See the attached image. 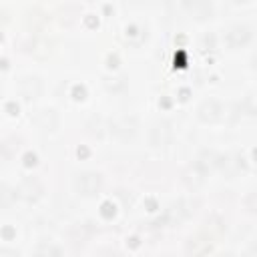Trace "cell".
Returning <instances> with one entry per match:
<instances>
[{
	"mask_svg": "<svg viewBox=\"0 0 257 257\" xmlns=\"http://www.w3.org/2000/svg\"><path fill=\"white\" fill-rule=\"evenodd\" d=\"M100 185H102V179L98 173H80L74 177V189L82 197L96 195L100 191Z\"/></svg>",
	"mask_w": 257,
	"mask_h": 257,
	"instance_id": "1",
	"label": "cell"
},
{
	"mask_svg": "<svg viewBox=\"0 0 257 257\" xmlns=\"http://www.w3.org/2000/svg\"><path fill=\"white\" fill-rule=\"evenodd\" d=\"M16 199V191L8 185H0V209H8Z\"/></svg>",
	"mask_w": 257,
	"mask_h": 257,
	"instance_id": "12",
	"label": "cell"
},
{
	"mask_svg": "<svg viewBox=\"0 0 257 257\" xmlns=\"http://www.w3.org/2000/svg\"><path fill=\"white\" fill-rule=\"evenodd\" d=\"M18 139L16 137H8V139H4L2 143H0V157L2 159H12L14 155H16V151H18Z\"/></svg>",
	"mask_w": 257,
	"mask_h": 257,
	"instance_id": "11",
	"label": "cell"
},
{
	"mask_svg": "<svg viewBox=\"0 0 257 257\" xmlns=\"http://www.w3.org/2000/svg\"><path fill=\"white\" fill-rule=\"evenodd\" d=\"M38 253H60V249H54V247H46V249H38Z\"/></svg>",
	"mask_w": 257,
	"mask_h": 257,
	"instance_id": "14",
	"label": "cell"
},
{
	"mask_svg": "<svg viewBox=\"0 0 257 257\" xmlns=\"http://www.w3.org/2000/svg\"><path fill=\"white\" fill-rule=\"evenodd\" d=\"M251 36H253V32H251L249 26H233V28L227 32L225 40H227L229 46L237 48V46H245V44L251 40Z\"/></svg>",
	"mask_w": 257,
	"mask_h": 257,
	"instance_id": "7",
	"label": "cell"
},
{
	"mask_svg": "<svg viewBox=\"0 0 257 257\" xmlns=\"http://www.w3.org/2000/svg\"><path fill=\"white\" fill-rule=\"evenodd\" d=\"M110 131H112V135H114L116 139L128 141V139H133L135 133H137V118H135V116H118V118L112 122Z\"/></svg>",
	"mask_w": 257,
	"mask_h": 257,
	"instance_id": "3",
	"label": "cell"
},
{
	"mask_svg": "<svg viewBox=\"0 0 257 257\" xmlns=\"http://www.w3.org/2000/svg\"><path fill=\"white\" fill-rule=\"evenodd\" d=\"M42 191H44L42 183L36 177H26V179L20 181V185L16 189V197H20L22 201L32 203V201H38L42 197Z\"/></svg>",
	"mask_w": 257,
	"mask_h": 257,
	"instance_id": "2",
	"label": "cell"
},
{
	"mask_svg": "<svg viewBox=\"0 0 257 257\" xmlns=\"http://www.w3.org/2000/svg\"><path fill=\"white\" fill-rule=\"evenodd\" d=\"M193 211H195V203H193V201H179V203L169 211V217L179 223V221L187 219Z\"/></svg>",
	"mask_w": 257,
	"mask_h": 257,
	"instance_id": "10",
	"label": "cell"
},
{
	"mask_svg": "<svg viewBox=\"0 0 257 257\" xmlns=\"http://www.w3.org/2000/svg\"><path fill=\"white\" fill-rule=\"evenodd\" d=\"M18 90H20V94H22L26 100H34V98L40 96V92H42V82H40V78H36V76H24V78H20V82H18Z\"/></svg>",
	"mask_w": 257,
	"mask_h": 257,
	"instance_id": "6",
	"label": "cell"
},
{
	"mask_svg": "<svg viewBox=\"0 0 257 257\" xmlns=\"http://www.w3.org/2000/svg\"><path fill=\"white\" fill-rule=\"evenodd\" d=\"M187 12L195 20H207L213 14V4L209 0H189L187 2Z\"/></svg>",
	"mask_w": 257,
	"mask_h": 257,
	"instance_id": "8",
	"label": "cell"
},
{
	"mask_svg": "<svg viewBox=\"0 0 257 257\" xmlns=\"http://www.w3.org/2000/svg\"><path fill=\"white\" fill-rule=\"evenodd\" d=\"M34 124L44 133H54L58 128V112L52 108H40L34 114Z\"/></svg>",
	"mask_w": 257,
	"mask_h": 257,
	"instance_id": "4",
	"label": "cell"
},
{
	"mask_svg": "<svg viewBox=\"0 0 257 257\" xmlns=\"http://www.w3.org/2000/svg\"><path fill=\"white\" fill-rule=\"evenodd\" d=\"M249 211H251V213H253V195H251V197H249Z\"/></svg>",
	"mask_w": 257,
	"mask_h": 257,
	"instance_id": "15",
	"label": "cell"
},
{
	"mask_svg": "<svg viewBox=\"0 0 257 257\" xmlns=\"http://www.w3.org/2000/svg\"><path fill=\"white\" fill-rule=\"evenodd\" d=\"M223 116V106L217 100H205L199 108V118L203 122H217Z\"/></svg>",
	"mask_w": 257,
	"mask_h": 257,
	"instance_id": "9",
	"label": "cell"
},
{
	"mask_svg": "<svg viewBox=\"0 0 257 257\" xmlns=\"http://www.w3.org/2000/svg\"><path fill=\"white\" fill-rule=\"evenodd\" d=\"M88 235H90L88 225H76V227L72 229V233H70V237H72L74 243H84V241L88 239Z\"/></svg>",
	"mask_w": 257,
	"mask_h": 257,
	"instance_id": "13",
	"label": "cell"
},
{
	"mask_svg": "<svg viewBox=\"0 0 257 257\" xmlns=\"http://www.w3.org/2000/svg\"><path fill=\"white\" fill-rule=\"evenodd\" d=\"M173 139V128H171V122H157L153 124L151 128V135H149V141L153 147H167Z\"/></svg>",
	"mask_w": 257,
	"mask_h": 257,
	"instance_id": "5",
	"label": "cell"
}]
</instances>
